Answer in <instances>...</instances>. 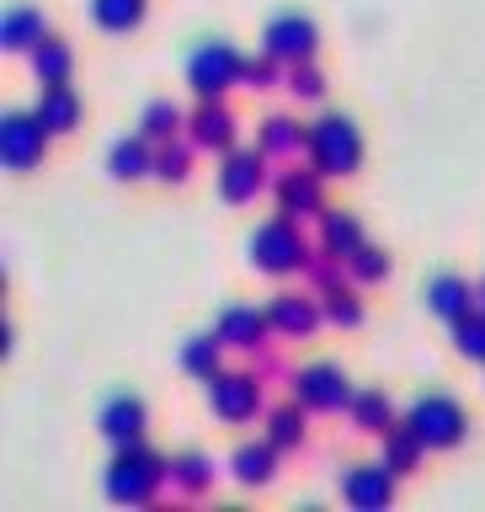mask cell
<instances>
[{
    "label": "cell",
    "instance_id": "obj_1",
    "mask_svg": "<svg viewBox=\"0 0 485 512\" xmlns=\"http://www.w3.org/2000/svg\"><path fill=\"white\" fill-rule=\"evenodd\" d=\"M411 422H416V438L422 443H454L464 416H459V406H448V400H422Z\"/></svg>",
    "mask_w": 485,
    "mask_h": 512
},
{
    "label": "cell",
    "instance_id": "obj_2",
    "mask_svg": "<svg viewBox=\"0 0 485 512\" xmlns=\"http://www.w3.org/2000/svg\"><path fill=\"white\" fill-rule=\"evenodd\" d=\"M352 160H358V139H352L347 123H320V166L326 171H347Z\"/></svg>",
    "mask_w": 485,
    "mask_h": 512
},
{
    "label": "cell",
    "instance_id": "obj_3",
    "mask_svg": "<svg viewBox=\"0 0 485 512\" xmlns=\"http://www.w3.org/2000/svg\"><path fill=\"white\" fill-rule=\"evenodd\" d=\"M230 75H235V54L224 43L219 48H203V54L192 59V86H198V91H219Z\"/></svg>",
    "mask_w": 485,
    "mask_h": 512
},
{
    "label": "cell",
    "instance_id": "obj_4",
    "mask_svg": "<svg viewBox=\"0 0 485 512\" xmlns=\"http://www.w3.org/2000/svg\"><path fill=\"white\" fill-rule=\"evenodd\" d=\"M267 43L278 48V54H310V43H315V27H310V22H299V16H283V22H272Z\"/></svg>",
    "mask_w": 485,
    "mask_h": 512
},
{
    "label": "cell",
    "instance_id": "obj_5",
    "mask_svg": "<svg viewBox=\"0 0 485 512\" xmlns=\"http://www.w3.org/2000/svg\"><path fill=\"white\" fill-rule=\"evenodd\" d=\"M38 150H43V128L11 118V123H6V160H11V166H27Z\"/></svg>",
    "mask_w": 485,
    "mask_h": 512
},
{
    "label": "cell",
    "instance_id": "obj_6",
    "mask_svg": "<svg viewBox=\"0 0 485 512\" xmlns=\"http://www.w3.org/2000/svg\"><path fill=\"white\" fill-rule=\"evenodd\" d=\"M139 422H144V411H139V400H118V406H107L102 416V427L112 432V438H139Z\"/></svg>",
    "mask_w": 485,
    "mask_h": 512
},
{
    "label": "cell",
    "instance_id": "obj_7",
    "mask_svg": "<svg viewBox=\"0 0 485 512\" xmlns=\"http://www.w3.org/2000/svg\"><path fill=\"white\" fill-rule=\"evenodd\" d=\"M96 22L112 27V32L134 27L139 22V0H96Z\"/></svg>",
    "mask_w": 485,
    "mask_h": 512
},
{
    "label": "cell",
    "instance_id": "obj_8",
    "mask_svg": "<svg viewBox=\"0 0 485 512\" xmlns=\"http://www.w3.org/2000/svg\"><path fill=\"white\" fill-rule=\"evenodd\" d=\"M251 400H256V390H251L246 379H224L219 390H214V406H219V411H230V416L251 411Z\"/></svg>",
    "mask_w": 485,
    "mask_h": 512
},
{
    "label": "cell",
    "instance_id": "obj_9",
    "mask_svg": "<svg viewBox=\"0 0 485 512\" xmlns=\"http://www.w3.org/2000/svg\"><path fill=\"white\" fill-rule=\"evenodd\" d=\"M256 246L272 251V256H267V267H288V262L299 256V246H294V240H288L283 230H262V240H256Z\"/></svg>",
    "mask_w": 485,
    "mask_h": 512
},
{
    "label": "cell",
    "instance_id": "obj_10",
    "mask_svg": "<svg viewBox=\"0 0 485 512\" xmlns=\"http://www.w3.org/2000/svg\"><path fill=\"white\" fill-rule=\"evenodd\" d=\"M70 118H75V102H70L64 91H54V96L38 107V123H43V128H70Z\"/></svg>",
    "mask_w": 485,
    "mask_h": 512
},
{
    "label": "cell",
    "instance_id": "obj_11",
    "mask_svg": "<svg viewBox=\"0 0 485 512\" xmlns=\"http://www.w3.org/2000/svg\"><path fill=\"white\" fill-rule=\"evenodd\" d=\"M251 187H256V160H235L230 176H224V192H230V198H246Z\"/></svg>",
    "mask_w": 485,
    "mask_h": 512
},
{
    "label": "cell",
    "instance_id": "obj_12",
    "mask_svg": "<svg viewBox=\"0 0 485 512\" xmlns=\"http://www.w3.org/2000/svg\"><path fill=\"white\" fill-rule=\"evenodd\" d=\"M432 304H438L443 315H459V304H464V288H459L454 278H443L438 288H432Z\"/></svg>",
    "mask_w": 485,
    "mask_h": 512
},
{
    "label": "cell",
    "instance_id": "obj_13",
    "mask_svg": "<svg viewBox=\"0 0 485 512\" xmlns=\"http://www.w3.org/2000/svg\"><path fill=\"white\" fill-rule=\"evenodd\" d=\"M112 166H118V176H134V171L144 166L139 144H118V155H112Z\"/></svg>",
    "mask_w": 485,
    "mask_h": 512
},
{
    "label": "cell",
    "instance_id": "obj_14",
    "mask_svg": "<svg viewBox=\"0 0 485 512\" xmlns=\"http://www.w3.org/2000/svg\"><path fill=\"white\" fill-rule=\"evenodd\" d=\"M240 475H246V480L267 475V454H262V448H246V454H240Z\"/></svg>",
    "mask_w": 485,
    "mask_h": 512
},
{
    "label": "cell",
    "instance_id": "obj_15",
    "mask_svg": "<svg viewBox=\"0 0 485 512\" xmlns=\"http://www.w3.org/2000/svg\"><path fill=\"white\" fill-rule=\"evenodd\" d=\"M352 496H358V502H384L390 486H384V480H352Z\"/></svg>",
    "mask_w": 485,
    "mask_h": 512
},
{
    "label": "cell",
    "instance_id": "obj_16",
    "mask_svg": "<svg viewBox=\"0 0 485 512\" xmlns=\"http://www.w3.org/2000/svg\"><path fill=\"white\" fill-rule=\"evenodd\" d=\"M459 347L475 352V358H485V320H470V326H464V342Z\"/></svg>",
    "mask_w": 485,
    "mask_h": 512
},
{
    "label": "cell",
    "instance_id": "obj_17",
    "mask_svg": "<svg viewBox=\"0 0 485 512\" xmlns=\"http://www.w3.org/2000/svg\"><path fill=\"white\" fill-rule=\"evenodd\" d=\"M166 123H176V107H155L150 112V134H166Z\"/></svg>",
    "mask_w": 485,
    "mask_h": 512
},
{
    "label": "cell",
    "instance_id": "obj_18",
    "mask_svg": "<svg viewBox=\"0 0 485 512\" xmlns=\"http://www.w3.org/2000/svg\"><path fill=\"white\" fill-rule=\"evenodd\" d=\"M38 70L59 75V70H64V54H59V48H48V54H38Z\"/></svg>",
    "mask_w": 485,
    "mask_h": 512
}]
</instances>
